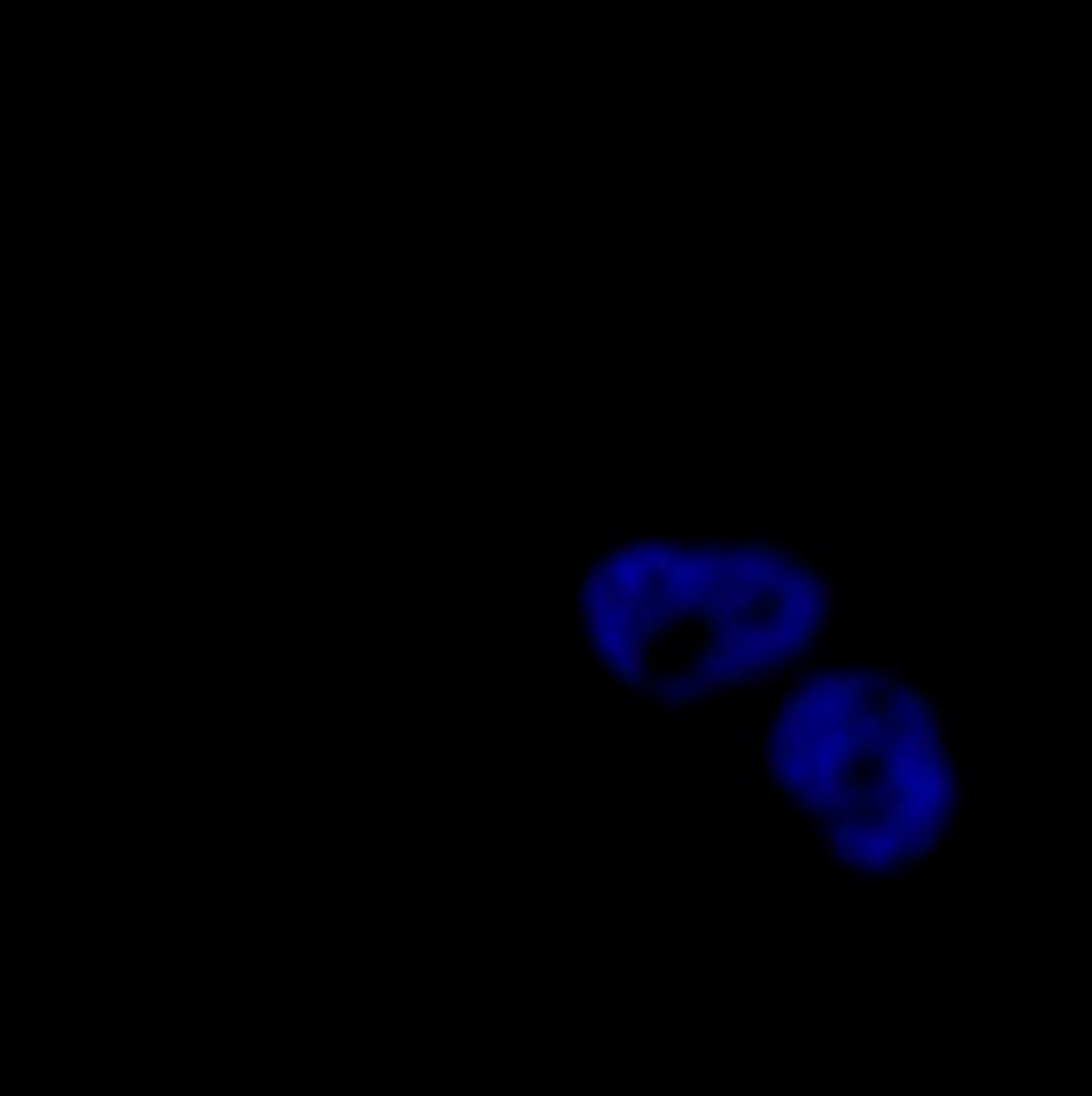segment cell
Here are the masks:
<instances>
[{
    "mask_svg": "<svg viewBox=\"0 0 1092 1096\" xmlns=\"http://www.w3.org/2000/svg\"><path fill=\"white\" fill-rule=\"evenodd\" d=\"M670 696H674V704L678 708H692L696 700H700V687H696V678L688 674V666H678V674L670 678V687H666Z\"/></svg>",
    "mask_w": 1092,
    "mask_h": 1096,
    "instance_id": "9",
    "label": "cell"
},
{
    "mask_svg": "<svg viewBox=\"0 0 1092 1096\" xmlns=\"http://www.w3.org/2000/svg\"><path fill=\"white\" fill-rule=\"evenodd\" d=\"M934 879H939V862L930 858V862H926V870H922V883H934Z\"/></svg>",
    "mask_w": 1092,
    "mask_h": 1096,
    "instance_id": "27",
    "label": "cell"
},
{
    "mask_svg": "<svg viewBox=\"0 0 1092 1096\" xmlns=\"http://www.w3.org/2000/svg\"><path fill=\"white\" fill-rule=\"evenodd\" d=\"M828 802V810L837 815V819H854L866 802H862V781H837V789L824 798Z\"/></svg>",
    "mask_w": 1092,
    "mask_h": 1096,
    "instance_id": "5",
    "label": "cell"
},
{
    "mask_svg": "<svg viewBox=\"0 0 1092 1096\" xmlns=\"http://www.w3.org/2000/svg\"><path fill=\"white\" fill-rule=\"evenodd\" d=\"M794 802V810L802 815V819H819V815H828V802L819 798V794H798V798H790Z\"/></svg>",
    "mask_w": 1092,
    "mask_h": 1096,
    "instance_id": "15",
    "label": "cell"
},
{
    "mask_svg": "<svg viewBox=\"0 0 1092 1096\" xmlns=\"http://www.w3.org/2000/svg\"><path fill=\"white\" fill-rule=\"evenodd\" d=\"M756 678L764 682L768 692H785L790 682H794V657H781V661H773V666H768V670H760Z\"/></svg>",
    "mask_w": 1092,
    "mask_h": 1096,
    "instance_id": "10",
    "label": "cell"
},
{
    "mask_svg": "<svg viewBox=\"0 0 1092 1096\" xmlns=\"http://www.w3.org/2000/svg\"><path fill=\"white\" fill-rule=\"evenodd\" d=\"M811 564H824V568H828V572H832V568H837V551H832V537H828V542H819V546H815V555H811Z\"/></svg>",
    "mask_w": 1092,
    "mask_h": 1096,
    "instance_id": "22",
    "label": "cell"
},
{
    "mask_svg": "<svg viewBox=\"0 0 1092 1096\" xmlns=\"http://www.w3.org/2000/svg\"><path fill=\"white\" fill-rule=\"evenodd\" d=\"M738 708H742V700H738V696H717V700H713V708H709L713 725H704L700 734H704V738L730 734V730H734V721H738Z\"/></svg>",
    "mask_w": 1092,
    "mask_h": 1096,
    "instance_id": "6",
    "label": "cell"
},
{
    "mask_svg": "<svg viewBox=\"0 0 1092 1096\" xmlns=\"http://www.w3.org/2000/svg\"><path fill=\"white\" fill-rule=\"evenodd\" d=\"M589 666H597V653H593V649H581V670H589Z\"/></svg>",
    "mask_w": 1092,
    "mask_h": 1096,
    "instance_id": "28",
    "label": "cell"
},
{
    "mask_svg": "<svg viewBox=\"0 0 1092 1096\" xmlns=\"http://www.w3.org/2000/svg\"><path fill=\"white\" fill-rule=\"evenodd\" d=\"M956 746H961V760H965V764L977 760V742H973V738H956Z\"/></svg>",
    "mask_w": 1092,
    "mask_h": 1096,
    "instance_id": "25",
    "label": "cell"
},
{
    "mask_svg": "<svg viewBox=\"0 0 1092 1096\" xmlns=\"http://www.w3.org/2000/svg\"><path fill=\"white\" fill-rule=\"evenodd\" d=\"M883 777L897 781V785H922V760H913L905 746L892 742V756H887V764H883Z\"/></svg>",
    "mask_w": 1092,
    "mask_h": 1096,
    "instance_id": "4",
    "label": "cell"
},
{
    "mask_svg": "<svg viewBox=\"0 0 1092 1096\" xmlns=\"http://www.w3.org/2000/svg\"><path fill=\"white\" fill-rule=\"evenodd\" d=\"M661 542L670 546V551H682V546H692V542H696V529H666Z\"/></svg>",
    "mask_w": 1092,
    "mask_h": 1096,
    "instance_id": "21",
    "label": "cell"
},
{
    "mask_svg": "<svg viewBox=\"0 0 1092 1096\" xmlns=\"http://www.w3.org/2000/svg\"><path fill=\"white\" fill-rule=\"evenodd\" d=\"M892 742H897V746H905L909 756H913V760H922V764H926L930 756H939V751H943V734L930 725V717H905V721L892 730Z\"/></svg>",
    "mask_w": 1092,
    "mask_h": 1096,
    "instance_id": "2",
    "label": "cell"
},
{
    "mask_svg": "<svg viewBox=\"0 0 1092 1096\" xmlns=\"http://www.w3.org/2000/svg\"><path fill=\"white\" fill-rule=\"evenodd\" d=\"M824 853L837 858V853H841V837H824Z\"/></svg>",
    "mask_w": 1092,
    "mask_h": 1096,
    "instance_id": "26",
    "label": "cell"
},
{
    "mask_svg": "<svg viewBox=\"0 0 1092 1096\" xmlns=\"http://www.w3.org/2000/svg\"><path fill=\"white\" fill-rule=\"evenodd\" d=\"M688 661V644H670V649H661V653H653V666H682Z\"/></svg>",
    "mask_w": 1092,
    "mask_h": 1096,
    "instance_id": "20",
    "label": "cell"
},
{
    "mask_svg": "<svg viewBox=\"0 0 1092 1096\" xmlns=\"http://www.w3.org/2000/svg\"><path fill=\"white\" fill-rule=\"evenodd\" d=\"M806 704H811V692H802L798 682H790V687L781 692V713H790V717H802V713H806Z\"/></svg>",
    "mask_w": 1092,
    "mask_h": 1096,
    "instance_id": "13",
    "label": "cell"
},
{
    "mask_svg": "<svg viewBox=\"0 0 1092 1096\" xmlns=\"http://www.w3.org/2000/svg\"><path fill=\"white\" fill-rule=\"evenodd\" d=\"M815 640H824V653H819V666H837V661H841V653H845V649H841V640H837V636L819 632Z\"/></svg>",
    "mask_w": 1092,
    "mask_h": 1096,
    "instance_id": "19",
    "label": "cell"
},
{
    "mask_svg": "<svg viewBox=\"0 0 1092 1096\" xmlns=\"http://www.w3.org/2000/svg\"><path fill=\"white\" fill-rule=\"evenodd\" d=\"M632 721H636V725H653V721H657V704H645V700H636V708H632Z\"/></svg>",
    "mask_w": 1092,
    "mask_h": 1096,
    "instance_id": "24",
    "label": "cell"
},
{
    "mask_svg": "<svg viewBox=\"0 0 1092 1096\" xmlns=\"http://www.w3.org/2000/svg\"><path fill=\"white\" fill-rule=\"evenodd\" d=\"M858 734L862 738H892V721H887L883 704H866L858 713Z\"/></svg>",
    "mask_w": 1092,
    "mask_h": 1096,
    "instance_id": "7",
    "label": "cell"
},
{
    "mask_svg": "<svg viewBox=\"0 0 1092 1096\" xmlns=\"http://www.w3.org/2000/svg\"><path fill=\"white\" fill-rule=\"evenodd\" d=\"M576 597H581V606H585V614H581V619H585V628H589V632L610 623V614H606V606H610V601L602 597V589H589V593H576Z\"/></svg>",
    "mask_w": 1092,
    "mask_h": 1096,
    "instance_id": "8",
    "label": "cell"
},
{
    "mask_svg": "<svg viewBox=\"0 0 1092 1096\" xmlns=\"http://www.w3.org/2000/svg\"><path fill=\"white\" fill-rule=\"evenodd\" d=\"M854 832L862 837V845H875L883 853H905V841H909L901 819L887 815V810H875V806H862L854 815ZM905 862H909V853H905Z\"/></svg>",
    "mask_w": 1092,
    "mask_h": 1096,
    "instance_id": "1",
    "label": "cell"
},
{
    "mask_svg": "<svg viewBox=\"0 0 1092 1096\" xmlns=\"http://www.w3.org/2000/svg\"><path fill=\"white\" fill-rule=\"evenodd\" d=\"M696 687H700V696H709V700H717V696H734V687H730V670H725V666H717V670H709L704 678H696Z\"/></svg>",
    "mask_w": 1092,
    "mask_h": 1096,
    "instance_id": "12",
    "label": "cell"
},
{
    "mask_svg": "<svg viewBox=\"0 0 1092 1096\" xmlns=\"http://www.w3.org/2000/svg\"><path fill=\"white\" fill-rule=\"evenodd\" d=\"M909 682H913L909 674H901V670H887V674H879V692H883V696H901V692L909 687Z\"/></svg>",
    "mask_w": 1092,
    "mask_h": 1096,
    "instance_id": "17",
    "label": "cell"
},
{
    "mask_svg": "<svg viewBox=\"0 0 1092 1096\" xmlns=\"http://www.w3.org/2000/svg\"><path fill=\"white\" fill-rule=\"evenodd\" d=\"M764 773H768V781H781V773H785V764H790V746H764Z\"/></svg>",
    "mask_w": 1092,
    "mask_h": 1096,
    "instance_id": "14",
    "label": "cell"
},
{
    "mask_svg": "<svg viewBox=\"0 0 1092 1096\" xmlns=\"http://www.w3.org/2000/svg\"><path fill=\"white\" fill-rule=\"evenodd\" d=\"M742 777H747L751 789H768V773H764V764H760L756 756H751V760L742 764Z\"/></svg>",
    "mask_w": 1092,
    "mask_h": 1096,
    "instance_id": "18",
    "label": "cell"
},
{
    "mask_svg": "<svg viewBox=\"0 0 1092 1096\" xmlns=\"http://www.w3.org/2000/svg\"><path fill=\"white\" fill-rule=\"evenodd\" d=\"M610 580V568H606V559L597 564V568H581V580H576V593H589V589H602Z\"/></svg>",
    "mask_w": 1092,
    "mask_h": 1096,
    "instance_id": "16",
    "label": "cell"
},
{
    "mask_svg": "<svg viewBox=\"0 0 1092 1096\" xmlns=\"http://www.w3.org/2000/svg\"><path fill=\"white\" fill-rule=\"evenodd\" d=\"M649 661H653V653L645 649V640H636L632 649H624L619 657H606L602 666H606L614 678H619V682H636V678H640V670H645Z\"/></svg>",
    "mask_w": 1092,
    "mask_h": 1096,
    "instance_id": "3",
    "label": "cell"
},
{
    "mask_svg": "<svg viewBox=\"0 0 1092 1096\" xmlns=\"http://www.w3.org/2000/svg\"><path fill=\"white\" fill-rule=\"evenodd\" d=\"M862 802L866 806H875V810H887L897 802V781H887L883 773H879V781L875 785H862Z\"/></svg>",
    "mask_w": 1092,
    "mask_h": 1096,
    "instance_id": "11",
    "label": "cell"
},
{
    "mask_svg": "<svg viewBox=\"0 0 1092 1096\" xmlns=\"http://www.w3.org/2000/svg\"><path fill=\"white\" fill-rule=\"evenodd\" d=\"M751 756H756V742H751L747 734H734V760H738V764H747Z\"/></svg>",
    "mask_w": 1092,
    "mask_h": 1096,
    "instance_id": "23",
    "label": "cell"
}]
</instances>
